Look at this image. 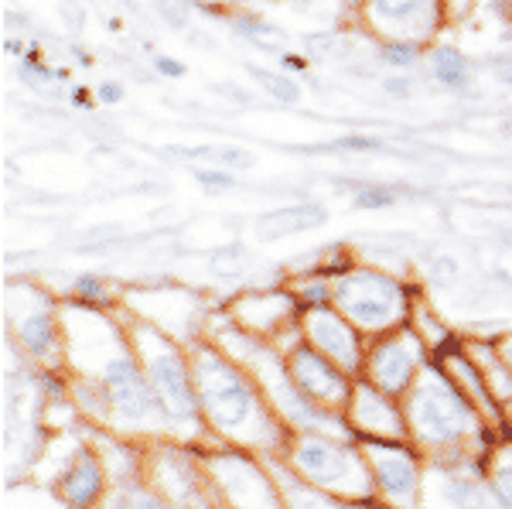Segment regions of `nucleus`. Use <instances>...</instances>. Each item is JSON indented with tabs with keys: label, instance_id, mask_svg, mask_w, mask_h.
Instances as JSON below:
<instances>
[{
	"label": "nucleus",
	"instance_id": "nucleus-1",
	"mask_svg": "<svg viewBox=\"0 0 512 509\" xmlns=\"http://www.w3.org/2000/svg\"><path fill=\"white\" fill-rule=\"evenodd\" d=\"M65 369L96 387L106 404V431L130 441L175 438L161 400L140 366L120 308H89L62 298Z\"/></svg>",
	"mask_w": 512,
	"mask_h": 509
},
{
	"label": "nucleus",
	"instance_id": "nucleus-2",
	"mask_svg": "<svg viewBox=\"0 0 512 509\" xmlns=\"http://www.w3.org/2000/svg\"><path fill=\"white\" fill-rule=\"evenodd\" d=\"M195 387L202 421L212 441L256 451L263 458H280L291 441V428L274 414L256 380L226 356L212 339L192 346Z\"/></svg>",
	"mask_w": 512,
	"mask_h": 509
},
{
	"label": "nucleus",
	"instance_id": "nucleus-3",
	"mask_svg": "<svg viewBox=\"0 0 512 509\" xmlns=\"http://www.w3.org/2000/svg\"><path fill=\"white\" fill-rule=\"evenodd\" d=\"M410 445L427 462H468L485 458L492 441L499 438L485 417L472 407V400L458 390L441 363H427L417 383L403 397Z\"/></svg>",
	"mask_w": 512,
	"mask_h": 509
},
{
	"label": "nucleus",
	"instance_id": "nucleus-4",
	"mask_svg": "<svg viewBox=\"0 0 512 509\" xmlns=\"http://www.w3.org/2000/svg\"><path fill=\"white\" fill-rule=\"evenodd\" d=\"M205 339L216 342L226 356H233L236 363L253 376L256 387H260L263 397H267V404L274 407V414L291 428V434H297V431H349L342 421V414H328V410H321L315 400L304 397L301 387L294 383L291 369H287L284 349L267 339H256V335L246 332V328H239L233 318L222 311V305L212 311Z\"/></svg>",
	"mask_w": 512,
	"mask_h": 509
},
{
	"label": "nucleus",
	"instance_id": "nucleus-5",
	"mask_svg": "<svg viewBox=\"0 0 512 509\" xmlns=\"http://www.w3.org/2000/svg\"><path fill=\"white\" fill-rule=\"evenodd\" d=\"M123 315L127 335L134 342V352L144 366L147 380H151L154 393L161 400V410L171 424V434L185 445H209V431L202 421V407H198V387H195V366H192V349L181 346L178 339H171L168 332L154 328L151 322L137 315Z\"/></svg>",
	"mask_w": 512,
	"mask_h": 509
},
{
	"label": "nucleus",
	"instance_id": "nucleus-6",
	"mask_svg": "<svg viewBox=\"0 0 512 509\" xmlns=\"http://www.w3.org/2000/svg\"><path fill=\"white\" fill-rule=\"evenodd\" d=\"M284 465L311 486L355 506H376V486L362 441L349 431H297L284 448Z\"/></svg>",
	"mask_w": 512,
	"mask_h": 509
},
{
	"label": "nucleus",
	"instance_id": "nucleus-7",
	"mask_svg": "<svg viewBox=\"0 0 512 509\" xmlns=\"http://www.w3.org/2000/svg\"><path fill=\"white\" fill-rule=\"evenodd\" d=\"M420 287L403 274L379 264H352L335 277V308L359 328L366 339H379L386 332L410 325Z\"/></svg>",
	"mask_w": 512,
	"mask_h": 509
},
{
	"label": "nucleus",
	"instance_id": "nucleus-8",
	"mask_svg": "<svg viewBox=\"0 0 512 509\" xmlns=\"http://www.w3.org/2000/svg\"><path fill=\"white\" fill-rule=\"evenodd\" d=\"M4 325L31 369H65L62 298L38 281L14 277L4 287Z\"/></svg>",
	"mask_w": 512,
	"mask_h": 509
},
{
	"label": "nucleus",
	"instance_id": "nucleus-9",
	"mask_svg": "<svg viewBox=\"0 0 512 509\" xmlns=\"http://www.w3.org/2000/svg\"><path fill=\"white\" fill-rule=\"evenodd\" d=\"M198 451L222 509H284L270 458L219 441H209Z\"/></svg>",
	"mask_w": 512,
	"mask_h": 509
},
{
	"label": "nucleus",
	"instance_id": "nucleus-10",
	"mask_svg": "<svg viewBox=\"0 0 512 509\" xmlns=\"http://www.w3.org/2000/svg\"><path fill=\"white\" fill-rule=\"evenodd\" d=\"M144 479L175 509H222L198 445L161 438L144 445Z\"/></svg>",
	"mask_w": 512,
	"mask_h": 509
},
{
	"label": "nucleus",
	"instance_id": "nucleus-11",
	"mask_svg": "<svg viewBox=\"0 0 512 509\" xmlns=\"http://www.w3.org/2000/svg\"><path fill=\"white\" fill-rule=\"evenodd\" d=\"M120 308L127 315H137L154 328L168 332L171 339H178L181 346L192 349L195 342L205 339L209 332L212 308L202 294L188 291L181 284H151V287H123L120 291Z\"/></svg>",
	"mask_w": 512,
	"mask_h": 509
},
{
	"label": "nucleus",
	"instance_id": "nucleus-12",
	"mask_svg": "<svg viewBox=\"0 0 512 509\" xmlns=\"http://www.w3.org/2000/svg\"><path fill=\"white\" fill-rule=\"evenodd\" d=\"M352 18L373 41H417L431 48L451 24V0H362Z\"/></svg>",
	"mask_w": 512,
	"mask_h": 509
},
{
	"label": "nucleus",
	"instance_id": "nucleus-13",
	"mask_svg": "<svg viewBox=\"0 0 512 509\" xmlns=\"http://www.w3.org/2000/svg\"><path fill=\"white\" fill-rule=\"evenodd\" d=\"M222 311H226L239 328L253 332L256 339L274 342V346H280L284 352L304 339L301 305H297L287 281L270 284V287H246L233 301H226Z\"/></svg>",
	"mask_w": 512,
	"mask_h": 509
},
{
	"label": "nucleus",
	"instance_id": "nucleus-14",
	"mask_svg": "<svg viewBox=\"0 0 512 509\" xmlns=\"http://www.w3.org/2000/svg\"><path fill=\"white\" fill-rule=\"evenodd\" d=\"M376 486V506L420 509L424 506L427 458L410 441H362Z\"/></svg>",
	"mask_w": 512,
	"mask_h": 509
},
{
	"label": "nucleus",
	"instance_id": "nucleus-15",
	"mask_svg": "<svg viewBox=\"0 0 512 509\" xmlns=\"http://www.w3.org/2000/svg\"><path fill=\"white\" fill-rule=\"evenodd\" d=\"M427 363H431V349L424 346V339L417 335L414 325H403L396 332L369 339L362 380L376 383L379 390L403 400L417 383V376L427 369Z\"/></svg>",
	"mask_w": 512,
	"mask_h": 509
},
{
	"label": "nucleus",
	"instance_id": "nucleus-16",
	"mask_svg": "<svg viewBox=\"0 0 512 509\" xmlns=\"http://www.w3.org/2000/svg\"><path fill=\"white\" fill-rule=\"evenodd\" d=\"M420 509H502L482 458L427 462L424 506Z\"/></svg>",
	"mask_w": 512,
	"mask_h": 509
},
{
	"label": "nucleus",
	"instance_id": "nucleus-17",
	"mask_svg": "<svg viewBox=\"0 0 512 509\" xmlns=\"http://www.w3.org/2000/svg\"><path fill=\"white\" fill-rule=\"evenodd\" d=\"M345 428L359 441H410L407 414H403V400L393 393L379 390L369 380H355L349 404L342 410Z\"/></svg>",
	"mask_w": 512,
	"mask_h": 509
},
{
	"label": "nucleus",
	"instance_id": "nucleus-18",
	"mask_svg": "<svg viewBox=\"0 0 512 509\" xmlns=\"http://www.w3.org/2000/svg\"><path fill=\"white\" fill-rule=\"evenodd\" d=\"M48 489L69 509H99V503L106 499L110 472H106L93 441L86 438V428H82V438L72 441V448L62 455L59 469L48 479Z\"/></svg>",
	"mask_w": 512,
	"mask_h": 509
},
{
	"label": "nucleus",
	"instance_id": "nucleus-19",
	"mask_svg": "<svg viewBox=\"0 0 512 509\" xmlns=\"http://www.w3.org/2000/svg\"><path fill=\"white\" fill-rule=\"evenodd\" d=\"M301 335L311 349H318L321 356H328L335 366H342L352 380L362 376L369 339L335 305L301 311Z\"/></svg>",
	"mask_w": 512,
	"mask_h": 509
},
{
	"label": "nucleus",
	"instance_id": "nucleus-20",
	"mask_svg": "<svg viewBox=\"0 0 512 509\" xmlns=\"http://www.w3.org/2000/svg\"><path fill=\"white\" fill-rule=\"evenodd\" d=\"M284 356H287V369H291L294 383L301 387L304 397L315 400L328 414H342L345 404H349L352 383H355L352 376L345 373L342 366H335L328 356H321L318 349H311L304 339L287 349Z\"/></svg>",
	"mask_w": 512,
	"mask_h": 509
},
{
	"label": "nucleus",
	"instance_id": "nucleus-21",
	"mask_svg": "<svg viewBox=\"0 0 512 509\" xmlns=\"http://www.w3.org/2000/svg\"><path fill=\"white\" fill-rule=\"evenodd\" d=\"M441 366L448 369V376H451L454 383H458V390L465 393L468 400H472V407L485 417V424H489V428L499 434V438L512 434L506 414H502V407H499V400H495V393L489 390V383H485L482 369H478V363L472 359V352H468V342L461 349H454L451 356H444Z\"/></svg>",
	"mask_w": 512,
	"mask_h": 509
},
{
	"label": "nucleus",
	"instance_id": "nucleus-22",
	"mask_svg": "<svg viewBox=\"0 0 512 509\" xmlns=\"http://www.w3.org/2000/svg\"><path fill=\"white\" fill-rule=\"evenodd\" d=\"M325 223H328V209L321 202L315 199L287 202L253 219V240L277 243V240H287V236H301V233H311V229H321Z\"/></svg>",
	"mask_w": 512,
	"mask_h": 509
},
{
	"label": "nucleus",
	"instance_id": "nucleus-23",
	"mask_svg": "<svg viewBox=\"0 0 512 509\" xmlns=\"http://www.w3.org/2000/svg\"><path fill=\"white\" fill-rule=\"evenodd\" d=\"M171 158L188 161L192 168H226V171H253L256 154L246 151L239 144H226V141H205V144H171L168 147Z\"/></svg>",
	"mask_w": 512,
	"mask_h": 509
},
{
	"label": "nucleus",
	"instance_id": "nucleus-24",
	"mask_svg": "<svg viewBox=\"0 0 512 509\" xmlns=\"http://www.w3.org/2000/svg\"><path fill=\"white\" fill-rule=\"evenodd\" d=\"M270 469H274V479L280 486V499H284V509H369V506H355L345 503V499L332 496V492L311 486L301 475H294L284 465V458H270Z\"/></svg>",
	"mask_w": 512,
	"mask_h": 509
},
{
	"label": "nucleus",
	"instance_id": "nucleus-25",
	"mask_svg": "<svg viewBox=\"0 0 512 509\" xmlns=\"http://www.w3.org/2000/svg\"><path fill=\"white\" fill-rule=\"evenodd\" d=\"M427 69H431L437 86L451 89V93H465L472 86V62L454 45H441L437 41V45L427 48Z\"/></svg>",
	"mask_w": 512,
	"mask_h": 509
},
{
	"label": "nucleus",
	"instance_id": "nucleus-26",
	"mask_svg": "<svg viewBox=\"0 0 512 509\" xmlns=\"http://www.w3.org/2000/svg\"><path fill=\"white\" fill-rule=\"evenodd\" d=\"M226 18L229 28L243 41H250L253 48H260V52H274V55L287 52V31L277 28L274 21L260 18L256 11H226Z\"/></svg>",
	"mask_w": 512,
	"mask_h": 509
},
{
	"label": "nucleus",
	"instance_id": "nucleus-27",
	"mask_svg": "<svg viewBox=\"0 0 512 509\" xmlns=\"http://www.w3.org/2000/svg\"><path fill=\"white\" fill-rule=\"evenodd\" d=\"M99 509H175L144 475H130V479L110 482V492L99 503Z\"/></svg>",
	"mask_w": 512,
	"mask_h": 509
},
{
	"label": "nucleus",
	"instance_id": "nucleus-28",
	"mask_svg": "<svg viewBox=\"0 0 512 509\" xmlns=\"http://www.w3.org/2000/svg\"><path fill=\"white\" fill-rule=\"evenodd\" d=\"M69 301H79V305H89V308H106V311H117L120 308V291L106 281L99 270H82V274L72 277L69 284Z\"/></svg>",
	"mask_w": 512,
	"mask_h": 509
},
{
	"label": "nucleus",
	"instance_id": "nucleus-29",
	"mask_svg": "<svg viewBox=\"0 0 512 509\" xmlns=\"http://www.w3.org/2000/svg\"><path fill=\"white\" fill-rule=\"evenodd\" d=\"M482 465H485V475H489L502 509H512V434L492 441V448L485 451Z\"/></svg>",
	"mask_w": 512,
	"mask_h": 509
},
{
	"label": "nucleus",
	"instance_id": "nucleus-30",
	"mask_svg": "<svg viewBox=\"0 0 512 509\" xmlns=\"http://www.w3.org/2000/svg\"><path fill=\"white\" fill-rule=\"evenodd\" d=\"M246 76L256 89H263V93L270 96L274 103L280 106H297L304 100V89L301 82H297L291 72H280V69H267V65H246Z\"/></svg>",
	"mask_w": 512,
	"mask_h": 509
},
{
	"label": "nucleus",
	"instance_id": "nucleus-31",
	"mask_svg": "<svg viewBox=\"0 0 512 509\" xmlns=\"http://www.w3.org/2000/svg\"><path fill=\"white\" fill-rule=\"evenodd\" d=\"M287 287H291V294L297 298L301 311L335 305V281H332V277H325V274H318V270H311V267L304 270V274L287 277Z\"/></svg>",
	"mask_w": 512,
	"mask_h": 509
},
{
	"label": "nucleus",
	"instance_id": "nucleus-32",
	"mask_svg": "<svg viewBox=\"0 0 512 509\" xmlns=\"http://www.w3.org/2000/svg\"><path fill=\"white\" fill-rule=\"evenodd\" d=\"M376 62L390 72H410L427 62V48L417 41H376Z\"/></svg>",
	"mask_w": 512,
	"mask_h": 509
},
{
	"label": "nucleus",
	"instance_id": "nucleus-33",
	"mask_svg": "<svg viewBox=\"0 0 512 509\" xmlns=\"http://www.w3.org/2000/svg\"><path fill=\"white\" fill-rule=\"evenodd\" d=\"M311 151H328V154H383L390 151V141L379 134H342V137H332L328 144L321 147H311Z\"/></svg>",
	"mask_w": 512,
	"mask_h": 509
},
{
	"label": "nucleus",
	"instance_id": "nucleus-34",
	"mask_svg": "<svg viewBox=\"0 0 512 509\" xmlns=\"http://www.w3.org/2000/svg\"><path fill=\"white\" fill-rule=\"evenodd\" d=\"M396 202H400V192H396L393 185L362 182V185H355V192H352V205L362 212H386V209H393Z\"/></svg>",
	"mask_w": 512,
	"mask_h": 509
},
{
	"label": "nucleus",
	"instance_id": "nucleus-35",
	"mask_svg": "<svg viewBox=\"0 0 512 509\" xmlns=\"http://www.w3.org/2000/svg\"><path fill=\"white\" fill-rule=\"evenodd\" d=\"M304 55H308L311 62L345 59L342 31H315V35H308V38H304Z\"/></svg>",
	"mask_w": 512,
	"mask_h": 509
},
{
	"label": "nucleus",
	"instance_id": "nucleus-36",
	"mask_svg": "<svg viewBox=\"0 0 512 509\" xmlns=\"http://www.w3.org/2000/svg\"><path fill=\"white\" fill-rule=\"evenodd\" d=\"M243 264H250V250H246L243 243H229L212 253V270H216L219 277H236Z\"/></svg>",
	"mask_w": 512,
	"mask_h": 509
},
{
	"label": "nucleus",
	"instance_id": "nucleus-37",
	"mask_svg": "<svg viewBox=\"0 0 512 509\" xmlns=\"http://www.w3.org/2000/svg\"><path fill=\"white\" fill-rule=\"evenodd\" d=\"M427 274H431V281L437 287L451 291V287L461 281V264H458V257H454V253H437V257L431 260V267H427Z\"/></svg>",
	"mask_w": 512,
	"mask_h": 509
},
{
	"label": "nucleus",
	"instance_id": "nucleus-38",
	"mask_svg": "<svg viewBox=\"0 0 512 509\" xmlns=\"http://www.w3.org/2000/svg\"><path fill=\"white\" fill-rule=\"evenodd\" d=\"M192 175L209 195H222L236 188V171H226V168H192Z\"/></svg>",
	"mask_w": 512,
	"mask_h": 509
},
{
	"label": "nucleus",
	"instance_id": "nucleus-39",
	"mask_svg": "<svg viewBox=\"0 0 512 509\" xmlns=\"http://www.w3.org/2000/svg\"><path fill=\"white\" fill-rule=\"evenodd\" d=\"M383 93L386 96H393V100H407V96H414V79L407 76V72H390V76H383Z\"/></svg>",
	"mask_w": 512,
	"mask_h": 509
},
{
	"label": "nucleus",
	"instance_id": "nucleus-40",
	"mask_svg": "<svg viewBox=\"0 0 512 509\" xmlns=\"http://www.w3.org/2000/svg\"><path fill=\"white\" fill-rule=\"evenodd\" d=\"M151 65L161 79H185L188 76V65L181 59H175V55H154Z\"/></svg>",
	"mask_w": 512,
	"mask_h": 509
},
{
	"label": "nucleus",
	"instance_id": "nucleus-41",
	"mask_svg": "<svg viewBox=\"0 0 512 509\" xmlns=\"http://www.w3.org/2000/svg\"><path fill=\"white\" fill-rule=\"evenodd\" d=\"M123 96H127V89H123V82L117 79H103L96 86V103H103V106H117Z\"/></svg>",
	"mask_w": 512,
	"mask_h": 509
},
{
	"label": "nucleus",
	"instance_id": "nucleus-42",
	"mask_svg": "<svg viewBox=\"0 0 512 509\" xmlns=\"http://www.w3.org/2000/svg\"><path fill=\"white\" fill-rule=\"evenodd\" d=\"M492 69V79L499 82V86L512 89V55H495V59L489 62Z\"/></svg>",
	"mask_w": 512,
	"mask_h": 509
},
{
	"label": "nucleus",
	"instance_id": "nucleus-43",
	"mask_svg": "<svg viewBox=\"0 0 512 509\" xmlns=\"http://www.w3.org/2000/svg\"><path fill=\"white\" fill-rule=\"evenodd\" d=\"M280 65H284L287 72H308L311 69V59H308V55L291 52V48H287V52L280 55Z\"/></svg>",
	"mask_w": 512,
	"mask_h": 509
},
{
	"label": "nucleus",
	"instance_id": "nucleus-44",
	"mask_svg": "<svg viewBox=\"0 0 512 509\" xmlns=\"http://www.w3.org/2000/svg\"><path fill=\"white\" fill-rule=\"evenodd\" d=\"M495 346H499L502 359H506L509 369H512V328H509V332H499V335H495Z\"/></svg>",
	"mask_w": 512,
	"mask_h": 509
},
{
	"label": "nucleus",
	"instance_id": "nucleus-45",
	"mask_svg": "<svg viewBox=\"0 0 512 509\" xmlns=\"http://www.w3.org/2000/svg\"><path fill=\"white\" fill-rule=\"evenodd\" d=\"M93 100H96V96L89 93L86 86H76V89H72V103H76V106H86V110H89V106H93Z\"/></svg>",
	"mask_w": 512,
	"mask_h": 509
},
{
	"label": "nucleus",
	"instance_id": "nucleus-46",
	"mask_svg": "<svg viewBox=\"0 0 512 509\" xmlns=\"http://www.w3.org/2000/svg\"><path fill=\"white\" fill-rule=\"evenodd\" d=\"M502 134L512 137V117H506V123H502Z\"/></svg>",
	"mask_w": 512,
	"mask_h": 509
},
{
	"label": "nucleus",
	"instance_id": "nucleus-47",
	"mask_svg": "<svg viewBox=\"0 0 512 509\" xmlns=\"http://www.w3.org/2000/svg\"><path fill=\"white\" fill-rule=\"evenodd\" d=\"M342 4H345V7H349V14H352V11H355V7H359V4H362V0H342Z\"/></svg>",
	"mask_w": 512,
	"mask_h": 509
},
{
	"label": "nucleus",
	"instance_id": "nucleus-48",
	"mask_svg": "<svg viewBox=\"0 0 512 509\" xmlns=\"http://www.w3.org/2000/svg\"><path fill=\"white\" fill-rule=\"evenodd\" d=\"M369 509H386V506H369Z\"/></svg>",
	"mask_w": 512,
	"mask_h": 509
},
{
	"label": "nucleus",
	"instance_id": "nucleus-49",
	"mask_svg": "<svg viewBox=\"0 0 512 509\" xmlns=\"http://www.w3.org/2000/svg\"><path fill=\"white\" fill-rule=\"evenodd\" d=\"M509 192H512V188H509Z\"/></svg>",
	"mask_w": 512,
	"mask_h": 509
}]
</instances>
